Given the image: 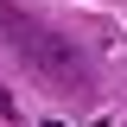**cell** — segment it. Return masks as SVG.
Listing matches in <instances>:
<instances>
[{
    "label": "cell",
    "instance_id": "1",
    "mask_svg": "<svg viewBox=\"0 0 127 127\" xmlns=\"http://www.w3.org/2000/svg\"><path fill=\"white\" fill-rule=\"evenodd\" d=\"M0 45L19 51V64H26L45 89H57V95H83V89H89V64H83V51L70 45L64 32L32 26L13 0H0Z\"/></svg>",
    "mask_w": 127,
    "mask_h": 127
},
{
    "label": "cell",
    "instance_id": "2",
    "mask_svg": "<svg viewBox=\"0 0 127 127\" xmlns=\"http://www.w3.org/2000/svg\"><path fill=\"white\" fill-rule=\"evenodd\" d=\"M0 114H13V95H6V89H0Z\"/></svg>",
    "mask_w": 127,
    "mask_h": 127
}]
</instances>
